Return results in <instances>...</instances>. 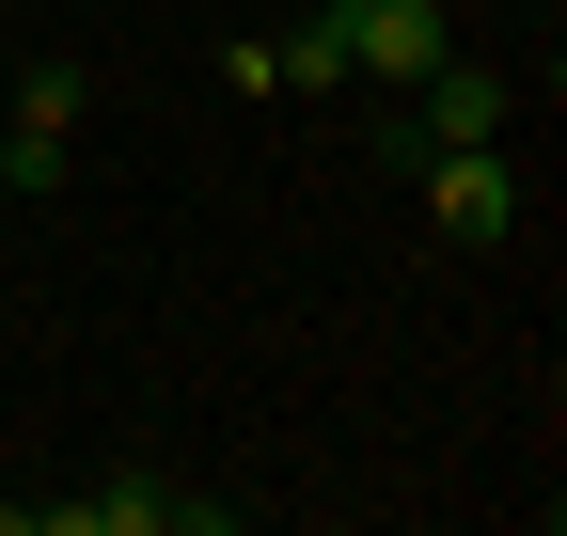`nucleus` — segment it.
Masks as SVG:
<instances>
[{
	"mask_svg": "<svg viewBox=\"0 0 567 536\" xmlns=\"http://www.w3.org/2000/svg\"><path fill=\"white\" fill-rule=\"evenodd\" d=\"M425 221H442V237H520V174H505V143H442V158H425Z\"/></svg>",
	"mask_w": 567,
	"mask_h": 536,
	"instance_id": "nucleus-3",
	"label": "nucleus"
},
{
	"mask_svg": "<svg viewBox=\"0 0 567 536\" xmlns=\"http://www.w3.org/2000/svg\"><path fill=\"white\" fill-rule=\"evenodd\" d=\"M0 189L48 206V189H63V126H0Z\"/></svg>",
	"mask_w": 567,
	"mask_h": 536,
	"instance_id": "nucleus-5",
	"label": "nucleus"
},
{
	"mask_svg": "<svg viewBox=\"0 0 567 536\" xmlns=\"http://www.w3.org/2000/svg\"><path fill=\"white\" fill-rule=\"evenodd\" d=\"M205 536V520H221V489H158V474H111V489H63L48 505V536Z\"/></svg>",
	"mask_w": 567,
	"mask_h": 536,
	"instance_id": "nucleus-2",
	"label": "nucleus"
},
{
	"mask_svg": "<svg viewBox=\"0 0 567 536\" xmlns=\"http://www.w3.org/2000/svg\"><path fill=\"white\" fill-rule=\"evenodd\" d=\"M17 126H80V63H32V80H17Z\"/></svg>",
	"mask_w": 567,
	"mask_h": 536,
	"instance_id": "nucleus-6",
	"label": "nucleus"
},
{
	"mask_svg": "<svg viewBox=\"0 0 567 536\" xmlns=\"http://www.w3.org/2000/svg\"><path fill=\"white\" fill-rule=\"evenodd\" d=\"M268 95H347V17H331V0L268 48Z\"/></svg>",
	"mask_w": 567,
	"mask_h": 536,
	"instance_id": "nucleus-4",
	"label": "nucleus"
},
{
	"mask_svg": "<svg viewBox=\"0 0 567 536\" xmlns=\"http://www.w3.org/2000/svg\"><path fill=\"white\" fill-rule=\"evenodd\" d=\"M505 111H520V95L488 80V63H457V48H442V63L410 80V126H394V158H442V143H505Z\"/></svg>",
	"mask_w": 567,
	"mask_h": 536,
	"instance_id": "nucleus-1",
	"label": "nucleus"
}]
</instances>
